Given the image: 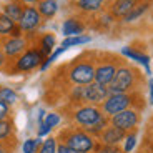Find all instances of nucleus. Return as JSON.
Returning a JSON list of instances; mask_svg holds the SVG:
<instances>
[{"label": "nucleus", "instance_id": "nucleus-1", "mask_svg": "<svg viewBox=\"0 0 153 153\" xmlns=\"http://www.w3.org/2000/svg\"><path fill=\"white\" fill-rule=\"evenodd\" d=\"M57 140L60 143H65L67 146H70L72 150L78 153H90L95 150L97 146V138L85 131L80 126H67L63 130H60Z\"/></svg>", "mask_w": 153, "mask_h": 153}, {"label": "nucleus", "instance_id": "nucleus-2", "mask_svg": "<svg viewBox=\"0 0 153 153\" xmlns=\"http://www.w3.org/2000/svg\"><path fill=\"white\" fill-rule=\"evenodd\" d=\"M140 82V72L130 65H120L111 83L108 85L110 93H131L137 92V83Z\"/></svg>", "mask_w": 153, "mask_h": 153}, {"label": "nucleus", "instance_id": "nucleus-3", "mask_svg": "<svg viewBox=\"0 0 153 153\" xmlns=\"http://www.w3.org/2000/svg\"><path fill=\"white\" fill-rule=\"evenodd\" d=\"M137 98H142L138 92H131V93H110L107 97L103 103L100 105L102 113L108 118H111L113 115L120 113L123 110L133 108L137 105Z\"/></svg>", "mask_w": 153, "mask_h": 153}, {"label": "nucleus", "instance_id": "nucleus-4", "mask_svg": "<svg viewBox=\"0 0 153 153\" xmlns=\"http://www.w3.org/2000/svg\"><path fill=\"white\" fill-rule=\"evenodd\" d=\"M95 65L93 58H75V62L70 63L68 80L73 85H88L95 82Z\"/></svg>", "mask_w": 153, "mask_h": 153}, {"label": "nucleus", "instance_id": "nucleus-5", "mask_svg": "<svg viewBox=\"0 0 153 153\" xmlns=\"http://www.w3.org/2000/svg\"><path fill=\"white\" fill-rule=\"evenodd\" d=\"M105 115L102 113V108L97 107V105H78V107L73 110V122L76 126H80L83 130L93 126L95 123H98L100 120L103 118Z\"/></svg>", "mask_w": 153, "mask_h": 153}, {"label": "nucleus", "instance_id": "nucleus-6", "mask_svg": "<svg viewBox=\"0 0 153 153\" xmlns=\"http://www.w3.org/2000/svg\"><path fill=\"white\" fill-rule=\"evenodd\" d=\"M45 57L38 48H27L20 55L19 58H15V63L12 67V73H28L35 68H40V65L43 63Z\"/></svg>", "mask_w": 153, "mask_h": 153}, {"label": "nucleus", "instance_id": "nucleus-7", "mask_svg": "<svg viewBox=\"0 0 153 153\" xmlns=\"http://www.w3.org/2000/svg\"><path fill=\"white\" fill-rule=\"evenodd\" d=\"M118 58L115 57V55H107V57H102L98 62H97L95 65V82L100 85H103V87H108L113 80L115 73L118 70L120 63Z\"/></svg>", "mask_w": 153, "mask_h": 153}, {"label": "nucleus", "instance_id": "nucleus-8", "mask_svg": "<svg viewBox=\"0 0 153 153\" xmlns=\"http://www.w3.org/2000/svg\"><path fill=\"white\" fill-rule=\"evenodd\" d=\"M140 120H142L140 110H137V108H128V110H123L120 113L113 115L110 118V125L123 130L125 133H130V131L137 130V126L140 125Z\"/></svg>", "mask_w": 153, "mask_h": 153}, {"label": "nucleus", "instance_id": "nucleus-9", "mask_svg": "<svg viewBox=\"0 0 153 153\" xmlns=\"http://www.w3.org/2000/svg\"><path fill=\"white\" fill-rule=\"evenodd\" d=\"M108 95H110L108 87H103V85L97 83V82H92L88 85H82V103L100 107L107 100Z\"/></svg>", "mask_w": 153, "mask_h": 153}, {"label": "nucleus", "instance_id": "nucleus-10", "mask_svg": "<svg viewBox=\"0 0 153 153\" xmlns=\"http://www.w3.org/2000/svg\"><path fill=\"white\" fill-rule=\"evenodd\" d=\"M27 45L28 43L23 37H4V40L0 42V48L8 60L19 58L27 50Z\"/></svg>", "mask_w": 153, "mask_h": 153}, {"label": "nucleus", "instance_id": "nucleus-11", "mask_svg": "<svg viewBox=\"0 0 153 153\" xmlns=\"http://www.w3.org/2000/svg\"><path fill=\"white\" fill-rule=\"evenodd\" d=\"M42 15L38 13L37 7H23V12H22V17L19 20V27L22 32H27V33H32L35 32L40 23H42Z\"/></svg>", "mask_w": 153, "mask_h": 153}, {"label": "nucleus", "instance_id": "nucleus-12", "mask_svg": "<svg viewBox=\"0 0 153 153\" xmlns=\"http://www.w3.org/2000/svg\"><path fill=\"white\" fill-rule=\"evenodd\" d=\"M125 135L126 133L123 130H120V128H117V126H113V125H108L107 128L100 133L98 143H102V145H120V143H123V140H125Z\"/></svg>", "mask_w": 153, "mask_h": 153}, {"label": "nucleus", "instance_id": "nucleus-13", "mask_svg": "<svg viewBox=\"0 0 153 153\" xmlns=\"http://www.w3.org/2000/svg\"><path fill=\"white\" fill-rule=\"evenodd\" d=\"M140 4V0H113V4L110 5V13L113 19H123L133 10L135 5Z\"/></svg>", "mask_w": 153, "mask_h": 153}, {"label": "nucleus", "instance_id": "nucleus-14", "mask_svg": "<svg viewBox=\"0 0 153 153\" xmlns=\"http://www.w3.org/2000/svg\"><path fill=\"white\" fill-rule=\"evenodd\" d=\"M22 33L19 23L0 12V37H22Z\"/></svg>", "mask_w": 153, "mask_h": 153}, {"label": "nucleus", "instance_id": "nucleus-15", "mask_svg": "<svg viewBox=\"0 0 153 153\" xmlns=\"http://www.w3.org/2000/svg\"><path fill=\"white\" fill-rule=\"evenodd\" d=\"M107 0H75L73 7L83 13H98L103 10Z\"/></svg>", "mask_w": 153, "mask_h": 153}, {"label": "nucleus", "instance_id": "nucleus-16", "mask_svg": "<svg viewBox=\"0 0 153 153\" xmlns=\"http://www.w3.org/2000/svg\"><path fill=\"white\" fill-rule=\"evenodd\" d=\"M85 32V23L82 20L75 19H67L65 22L62 23V33L65 37H75V35H83Z\"/></svg>", "mask_w": 153, "mask_h": 153}, {"label": "nucleus", "instance_id": "nucleus-17", "mask_svg": "<svg viewBox=\"0 0 153 153\" xmlns=\"http://www.w3.org/2000/svg\"><path fill=\"white\" fill-rule=\"evenodd\" d=\"M122 55L126 58H130V60H135L138 62V63H142L143 67H145V72L146 75H152V68H150V57L145 53H142V52H138V50L131 48V47H123L122 48Z\"/></svg>", "mask_w": 153, "mask_h": 153}, {"label": "nucleus", "instance_id": "nucleus-18", "mask_svg": "<svg viewBox=\"0 0 153 153\" xmlns=\"http://www.w3.org/2000/svg\"><path fill=\"white\" fill-rule=\"evenodd\" d=\"M37 10L42 15V19H53L58 12V2L57 0H40L37 4Z\"/></svg>", "mask_w": 153, "mask_h": 153}, {"label": "nucleus", "instance_id": "nucleus-19", "mask_svg": "<svg viewBox=\"0 0 153 153\" xmlns=\"http://www.w3.org/2000/svg\"><path fill=\"white\" fill-rule=\"evenodd\" d=\"M2 12H4L7 17H10L13 22L19 23L20 17H22V12H23V5L20 4L19 0H10V2H7V4L2 7Z\"/></svg>", "mask_w": 153, "mask_h": 153}, {"label": "nucleus", "instance_id": "nucleus-20", "mask_svg": "<svg viewBox=\"0 0 153 153\" xmlns=\"http://www.w3.org/2000/svg\"><path fill=\"white\" fill-rule=\"evenodd\" d=\"M55 43H57V40H55L53 33H43L42 37H40V42H38V50H40L43 53V57L47 58L52 52H53Z\"/></svg>", "mask_w": 153, "mask_h": 153}, {"label": "nucleus", "instance_id": "nucleus-21", "mask_svg": "<svg viewBox=\"0 0 153 153\" xmlns=\"http://www.w3.org/2000/svg\"><path fill=\"white\" fill-rule=\"evenodd\" d=\"M13 130H15L13 120H12V118L2 120V122H0V142L13 140Z\"/></svg>", "mask_w": 153, "mask_h": 153}, {"label": "nucleus", "instance_id": "nucleus-22", "mask_svg": "<svg viewBox=\"0 0 153 153\" xmlns=\"http://www.w3.org/2000/svg\"><path fill=\"white\" fill-rule=\"evenodd\" d=\"M148 8H150V4H148V2H140L138 5H135L133 10H131L130 13H128V15L123 17V22H125V23H131V22H135V20L140 19V17H142L143 13H145V12L148 10Z\"/></svg>", "mask_w": 153, "mask_h": 153}, {"label": "nucleus", "instance_id": "nucleus-23", "mask_svg": "<svg viewBox=\"0 0 153 153\" xmlns=\"http://www.w3.org/2000/svg\"><path fill=\"white\" fill-rule=\"evenodd\" d=\"M90 42H92V37H90V35H75V37H65V40L62 42L60 47L70 48V47L85 45V43H90Z\"/></svg>", "mask_w": 153, "mask_h": 153}, {"label": "nucleus", "instance_id": "nucleus-24", "mask_svg": "<svg viewBox=\"0 0 153 153\" xmlns=\"http://www.w3.org/2000/svg\"><path fill=\"white\" fill-rule=\"evenodd\" d=\"M0 102H4L7 105H15L19 102V93L8 87L0 85Z\"/></svg>", "mask_w": 153, "mask_h": 153}, {"label": "nucleus", "instance_id": "nucleus-25", "mask_svg": "<svg viewBox=\"0 0 153 153\" xmlns=\"http://www.w3.org/2000/svg\"><path fill=\"white\" fill-rule=\"evenodd\" d=\"M57 146H58L57 137H48L45 142H42L37 153H57Z\"/></svg>", "mask_w": 153, "mask_h": 153}, {"label": "nucleus", "instance_id": "nucleus-26", "mask_svg": "<svg viewBox=\"0 0 153 153\" xmlns=\"http://www.w3.org/2000/svg\"><path fill=\"white\" fill-rule=\"evenodd\" d=\"M108 125H110V118H108V117H103V118L100 120L98 123H95L93 126H90V128H87L85 131H88V133L92 135V137L98 138V137H100V133H102V131H103V130L107 128Z\"/></svg>", "mask_w": 153, "mask_h": 153}, {"label": "nucleus", "instance_id": "nucleus-27", "mask_svg": "<svg viewBox=\"0 0 153 153\" xmlns=\"http://www.w3.org/2000/svg\"><path fill=\"white\" fill-rule=\"evenodd\" d=\"M137 130L135 131H130V133L125 135V140H123V153H131L135 150V146H137Z\"/></svg>", "mask_w": 153, "mask_h": 153}, {"label": "nucleus", "instance_id": "nucleus-28", "mask_svg": "<svg viewBox=\"0 0 153 153\" xmlns=\"http://www.w3.org/2000/svg\"><path fill=\"white\" fill-rule=\"evenodd\" d=\"M40 145H42V140L40 138H28V140H25L22 145V153H37V150L40 148Z\"/></svg>", "mask_w": 153, "mask_h": 153}, {"label": "nucleus", "instance_id": "nucleus-29", "mask_svg": "<svg viewBox=\"0 0 153 153\" xmlns=\"http://www.w3.org/2000/svg\"><path fill=\"white\" fill-rule=\"evenodd\" d=\"M95 153H123V150L118 145H102V143H97Z\"/></svg>", "mask_w": 153, "mask_h": 153}, {"label": "nucleus", "instance_id": "nucleus-30", "mask_svg": "<svg viewBox=\"0 0 153 153\" xmlns=\"http://www.w3.org/2000/svg\"><path fill=\"white\" fill-rule=\"evenodd\" d=\"M43 122H45L47 125L50 126V128H55V126L60 125L62 117H60L58 113H55V111H52V113H47V115H45V120H43Z\"/></svg>", "mask_w": 153, "mask_h": 153}, {"label": "nucleus", "instance_id": "nucleus-31", "mask_svg": "<svg viewBox=\"0 0 153 153\" xmlns=\"http://www.w3.org/2000/svg\"><path fill=\"white\" fill-rule=\"evenodd\" d=\"M10 113H12V110H10V105L4 103V102H0V122H2V120H7V118H10Z\"/></svg>", "mask_w": 153, "mask_h": 153}, {"label": "nucleus", "instance_id": "nucleus-32", "mask_svg": "<svg viewBox=\"0 0 153 153\" xmlns=\"http://www.w3.org/2000/svg\"><path fill=\"white\" fill-rule=\"evenodd\" d=\"M52 131V128H50L48 125H47L45 122H42V123H38V130H37V135H38V138H42V137H47V135Z\"/></svg>", "mask_w": 153, "mask_h": 153}, {"label": "nucleus", "instance_id": "nucleus-33", "mask_svg": "<svg viewBox=\"0 0 153 153\" xmlns=\"http://www.w3.org/2000/svg\"><path fill=\"white\" fill-rule=\"evenodd\" d=\"M12 148H15V143L12 145V140H7V142H0V153H10Z\"/></svg>", "mask_w": 153, "mask_h": 153}, {"label": "nucleus", "instance_id": "nucleus-34", "mask_svg": "<svg viewBox=\"0 0 153 153\" xmlns=\"http://www.w3.org/2000/svg\"><path fill=\"white\" fill-rule=\"evenodd\" d=\"M57 153H78V152H75V150H72L70 146H67L65 143H60V142H58Z\"/></svg>", "mask_w": 153, "mask_h": 153}, {"label": "nucleus", "instance_id": "nucleus-35", "mask_svg": "<svg viewBox=\"0 0 153 153\" xmlns=\"http://www.w3.org/2000/svg\"><path fill=\"white\" fill-rule=\"evenodd\" d=\"M148 103L153 107V78H150L148 82Z\"/></svg>", "mask_w": 153, "mask_h": 153}, {"label": "nucleus", "instance_id": "nucleus-36", "mask_svg": "<svg viewBox=\"0 0 153 153\" xmlns=\"http://www.w3.org/2000/svg\"><path fill=\"white\" fill-rule=\"evenodd\" d=\"M19 2L23 5V7H37V4L40 2V0H19Z\"/></svg>", "mask_w": 153, "mask_h": 153}, {"label": "nucleus", "instance_id": "nucleus-37", "mask_svg": "<svg viewBox=\"0 0 153 153\" xmlns=\"http://www.w3.org/2000/svg\"><path fill=\"white\" fill-rule=\"evenodd\" d=\"M8 63V58L5 57V53L2 52V48H0V68H5Z\"/></svg>", "mask_w": 153, "mask_h": 153}, {"label": "nucleus", "instance_id": "nucleus-38", "mask_svg": "<svg viewBox=\"0 0 153 153\" xmlns=\"http://www.w3.org/2000/svg\"><path fill=\"white\" fill-rule=\"evenodd\" d=\"M45 113H47V111L43 110V108H40V110H38V123H42L43 120H45Z\"/></svg>", "mask_w": 153, "mask_h": 153}, {"label": "nucleus", "instance_id": "nucleus-39", "mask_svg": "<svg viewBox=\"0 0 153 153\" xmlns=\"http://www.w3.org/2000/svg\"><path fill=\"white\" fill-rule=\"evenodd\" d=\"M90 153H95V152H90Z\"/></svg>", "mask_w": 153, "mask_h": 153}, {"label": "nucleus", "instance_id": "nucleus-40", "mask_svg": "<svg viewBox=\"0 0 153 153\" xmlns=\"http://www.w3.org/2000/svg\"><path fill=\"white\" fill-rule=\"evenodd\" d=\"M148 153H153V152H148Z\"/></svg>", "mask_w": 153, "mask_h": 153}]
</instances>
